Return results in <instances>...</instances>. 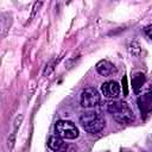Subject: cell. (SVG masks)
<instances>
[{"instance_id": "cell-3", "label": "cell", "mask_w": 152, "mask_h": 152, "mask_svg": "<svg viewBox=\"0 0 152 152\" xmlns=\"http://www.w3.org/2000/svg\"><path fill=\"white\" fill-rule=\"evenodd\" d=\"M55 129L57 135L62 139H75L78 137V129L76 125L69 120H58L55 125Z\"/></svg>"}, {"instance_id": "cell-11", "label": "cell", "mask_w": 152, "mask_h": 152, "mask_svg": "<svg viewBox=\"0 0 152 152\" xmlns=\"http://www.w3.org/2000/svg\"><path fill=\"white\" fill-rule=\"evenodd\" d=\"M122 88H124V96H127V77L124 76L122 78Z\"/></svg>"}, {"instance_id": "cell-13", "label": "cell", "mask_w": 152, "mask_h": 152, "mask_svg": "<svg viewBox=\"0 0 152 152\" xmlns=\"http://www.w3.org/2000/svg\"><path fill=\"white\" fill-rule=\"evenodd\" d=\"M150 31H151V25H148V26L145 27V32H146V34H147V38H151V33H150Z\"/></svg>"}, {"instance_id": "cell-10", "label": "cell", "mask_w": 152, "mask_h": 152, "mask_svg": "<svg viewBox=\"0 0 152 152\" xmlns=\"http://www.w3.org/2000/svg\"><path fill=\"white\" fill-rule=\"evenodd\" d=\"M145 82V75L142 72H137L133 77H132V87L135 94H138L140 91V89L142 88V84Z\"/></svg>"}, {"instance_id": "cell-8", "label": "cell", "mask_w": 152, "mask_h": 152, "mask_svg": "<svg viewBox=\"0 0 152 152\" xmlns=\"http://www.w3.org/2000/svg\"><path fill=\"white\" fill-rule=\"evenodd\" d=\"M96 71L102 76H109L115 71V65L109 61L102 59L96 64Z\"/></svg>"}, {"instance_id": "cell-2", "label": "cell", "mask_w": 152, "mask_h": 152, "mask_svg": "<svg viewBox=\"0 0 152 152\" xmlns=\"http://www.w3.org/2000/svg\"><path fill=\"white\" fill-rule=\"evenodd\" d=\"M80 124L86 132L90 134H95L103 129L106 122L103 118L96 112H84L80 116Z\"/></svg>"}, {"instance_id": "cell-1", "label": "cell", "mask_w": 152, "mask_h": 152, "mask_svg": "<svg viewBox=\"0 0 152 152\" xmlns=\"http://www.w3.org/2000/svg\"><path fill=\"white\" fill-rule=\"evenodd\" d=\"M108 112L119 124H131L134 120L133 110L125 101H112L108 103Z\"/></svg>"}, {"instance_id": "cell-12", "label": "cell", "mask_w": 152, "mask_h": 152, "mask_svg": "<svg viewBox=\"0 0 152 152\" xmlns=\"http://www.w3.org/2000/svg\"><path fill=\"white\" fill-rule=\"evenodd\" d=\"M43 5V2H34V5H33V12H32V14H31V19L34 17V14H36V12H37V10L40 7Z\"/></svg>"}, {"instance_id": "cell-9", "label": "cell", "mask_w": 152, "mask_h": 152, "mask_svg": "<svg viewBox=\"0 0 152 152\" xmlns=\"http://www.w3.org/2000/svg\"><path fill=\"white\" fill-rule=\"evenodd\" d=\"M138 104H139L141 115L142 114H148L151 112V108H152V97H151V94L147 93V94H144L142 96H140L139 100H138Z\"/></svg>"}, {"instance_id": "cell-6", "label": "cell", "mask_w": 152, "mask_h": 152, "mask_svg": "<svg viewBox=\"0 0 152 152\" xmlns=\"http://www.w3.org/2000/svg\"><path fill=\"white\" fill-rule=\"evenodd\" d=\"M12 14L8 12H4L0 14V39L5 38L12 26Z\"/></svg>"}, {"instance_id": "cell-7", "label": "cell", "mask_w": 152, "mask_h": 152, "mask_svg": "<svg viewBox=\"0 0 152 152\" xmlns=\"http://www.w3.org/2000/svg\"><path fill=\"white\" fill-rule=\"evenodd\" d=\"M48 146L55 152H64L68 148L66 142H64V140L58 135H51L49 138Z\"/></svg>"}, {"instance_id": "cell-5", "label": "cell", "mask_w": 152, "mask_h": 152, "mask_svg": "<svg viewBox=\"0 0 152 152\" xmlns=\"http://www.w3.org/2000/svg\"><path fill=\"white\" fill-rule=\"evenodd\" d=\"M102 94L108 99H114L120 94V86L116 81H107L101 86Z\"/></svg>"}, {"instance_id": "cell-4", "label": "cell", "mask_w": 152, "mask_h": 152, "mask_svg": "<svg viewBox=\"0 0 152 152\" xmlns=\"http://www.w3.org/2000/svg\"><path fill=\"white\" fill-rule=\"evenodd\" d=\"M100 103V94L95 88H86L81 93V106L84 108H93Z\"/></svg>"}]
</instances>
